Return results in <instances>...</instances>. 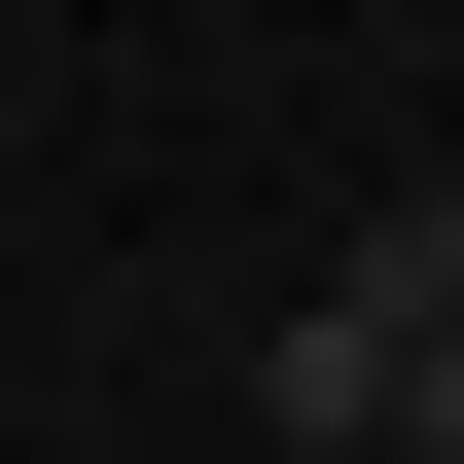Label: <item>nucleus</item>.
<instances>
[{
  "label": "nucleus",
  "instance_id": "1",
  "mask_svg": "<svg viewBox=\"0 0 464 464\" xmlns=\"http://www.w3.org/2000/svg\"><path fill=\"white\" fill-rule=\"evenodd\" d=\"M322 322H357V429H393V357H464V179H393V215H357Z\"/></svg>",
  "mask_w": 464,
  "mask_h": 464
},
{
  "label": "nucleus",
  "instance_id": "2",
  "mask_svg": "<svg viewBox=\"0 0 464 464\" xmlns=\"http://www.w3.org/2000/svg\"><path fill=\"white\" fill-rule=\"evenodd\" d=\"M357 464H464V357H393V429H357Z\"/></svg>",
  "mask_w": 464,
  "mask_h": 464
}]
</instances>
